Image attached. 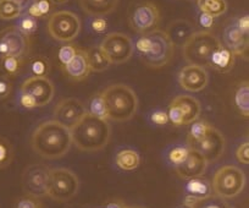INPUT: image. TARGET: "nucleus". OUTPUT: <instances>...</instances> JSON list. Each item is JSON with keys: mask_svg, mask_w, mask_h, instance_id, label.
I'll use <instances>...</instances> for the list:
<instances>
[{"mask_svg": "<svg viewBox=\"0 0 249 208\" xmlns=\"http://www.w3.org/2000/svg\"><path fill=\"white\" fill-rule=\"evenodd\" d=\"M31 145L33 151L42 158H62L72 145L71 131L55 120L44 121L33 131Z\"/></svg>", "mask_w": 249, "mask_h": 208, "instance_id": "f257e3e1", "label": "nucleus"}, {"mask_svg": "<svg viewBox=\"0 0 249 208\" xmlns=\"http://www.w3.org/2000/svg\"><path fill=\"white\" fill-rule=\"evenodd\" d=\"M126 208H145L143 206H126Z\"/></svg>", "mask_w": 249, "mask_h": 208, "instance_id": "5fc2aeb1", "label": "nucleus"}, {"mask_svg": "<svg viewBox=\"0 0 249 208\" xmlns=\"http://www.w3.org/2000/svg\"><path fill=\"white\" fill-rule=\"evenodd\" d=\"M234 104H236L237 109L239 113L248 118L249 115V82L247 80L241 81L238 85L236 86V91H234Z\"/></svg>", "mask_w": 249, "mask_h": 208, "instance_id": "393cba45", "label": "nucleus"}, {"mask_svg": "<svg viewBox=\"0 0 249 208\" xmlns=\"http://www.w3.org/2000/svg\"><path fill=\"white\" fill-rule=\"evenodd\" d=\"M72 143L83 152H97L109 143L111 129L107 119L98 118L86 112L71 129Z\"/></svg>", "mask_w": 249, "mask_h": 208, "instance_id": "f03ea898", "label": "nucleus"}, {"mask_svg": "<svg viewBox=\"0 0 249 208\" xmlns=\"http://www.w3.org/2000/svg\"><path fill=\"white\" fill-rule=\"evenodd\" d=\"M100 93L107 112V119L122 123L135 116L138 109V98L132 88L124 83H115Z\"/></svg>", "mask_w": 249, "mask_h": 208, "instance_id": "7ed1b4c3", "label": "nucleus"}, {"mask_svg": "<svg viewBox=\"0 0 249 208\" xmlns=\"http://www.w3.org/2000/svg\"><path fill=\"white\" fill-rule=\"evenodd\" d=\"M207 167L208 162L205 161L204 157L197 151L190 148L186 161L179 166L175 167V171L183 180H191V179L200 178L204 175Z\"/></svg>", "mask_w": 249, "mask_h": 208, "instance_id": "f3484780", "label": "nucleus"}, {"mask_svg": "<svg viewBox=\"0 0 249 208\" xmlns=\"http://www.w3.org/2000/svg\"><path fill=\"white\" fill-rule=\"evenodd\" d=\"M197 5L200 13L207 14L213 19L219 18L227 11L226 0H197Z\"/></svg>", "mask_w": 249, "mask_h": 208, "instance_id": "a878e982", "label": "nucleus"}, {"mask_svg": "<svg viewBox=\"0 0 249 208\" xmlns=\"http://www.w3.org/2000/svg\"><path fill=\"white\" fill-rule=\"evenodd\" d=\"M86 54H87L90 73L92 71L93 73H103L107 69H109L110 63L107 60V58L102 53V50L99 49V47L89 48L88 50H86Z\"/></svg>", "mask_w": 249, "mask_h": 208, "instance_id": "bb28decb", "label": "nucleus"}, {"mask_svg": "<svg viewBox=\"0 0 249 208\" xmlns=\"http://www.w3.org/2000/svg\"><path fill=\"white\" fill-rule=\"evenodd\" d=\"M20 92L31 95L37 103L38 108H40L52 102L54 98L55 88L52 81L47 76L44 77L31 76L23 81L20 87Z\"/></svg>", "mask_w": 249, "mask_h": 208, "instance_id": "4468645a", "label": "nucleus"}, {"mask_svg": "<svg viewBox=\"0 0 249 208\" xmlns=\"http://www.w3.org/2000/svg\"><path fill=\"white\" fill-rule=\"evenodd\" d=\"M160 11L152 1H143L135 6L130 16V25L138 33L150 32L159 25Z\"/></svg>", "mask_w": 249, "mask_h": 208, "instance_id": "ddd939ff", "label": "nucleus"}, {"mask_svg": "<svg viewBox=\"0 0 249 208\" xmlns=\"http://www.w3.org/2000/svg\"><path fill=\"white\" fill-rule=\"evenodd\" d=\"M18 103H20V106L23 107L25 109H35L38 108L37 103L35 102L31 95H25V93L20 92V97H18Z\"/></svg>", "mask_w": 249, "mask_h": 208, "instance_id": "de8ad7c7", "label": "nucleus"}, {"mask_svg": "<svg viewBox=\"0 0 249 208\" xmlns=\"http://www.w3.org/2000/svg\"><path fill=\"white\" fill-rule=\"evenodd\" d=\"M224 43L234 57H246L248 52V33L237 27L236 22L226 26L224 31Z\"/></svg>", "mask_w": 249, "mask_h": 208, "instance_id": "a211bd4d", "label": "nucleus"}, {"mask_svg": "<svg viewBox=\"0 0 249 208\" xmlns=\"http://www.w3.org/2000/svg\"><path fill=\"white\" fill-rule=\"evenodd\" d=\"M210 124H208L207 121H195L192 123V126H191L190 133H188V137H187V141H199L202 140L205 136V133L208 132L210 128Z\"/></svg>", "mask_w": 249, "mask_h": 208, "instance_id": "e433bc0d", "label": "nucleus"}, {"mask_svg": "<svg viewBox=\"0 0 249 208\" xmlns=\"http://www.w3.org/2000/svg\"><path fill=\"white\" fill-rule=\"evenodd\" d=\"M170 39L175 45L183 44L191 36L193 35V26L190 21L187 20H175L169 25L167 30L165 31Z\"/></svg>", "mask_w": 249, "mask_h": 208, "instance_id": "4be33fe9", "label": "nucleus"}, {"mask_svg": "<svg viewBox=\"0 0 249 208\" xmlns=\"http://www.w3.org/2000/svg\"><path fill=\"white\" fill-rule=\"evenodd\" d=\"M86 112H87V108L80 99L66 98V99L60 100L55 107L54 120L71 130L85 115Z\"/></svg>", "mask_w": 249, "mask_h": 208, "instance_id": "2eb2a0df", "label": "nucleus"}, {"mask_svg": "<svg viewBox=\"0 0 249 208\" xmlns=\"http://www.w3.org/2000/svg\"><path fill=\"white\" fill-rule=\"evenodd\" d=\"M187 145H188L187 146L188 148L200 153L209 164L216 162L224 154L226 141H225L224 135L212 125L202 140L187 141Z\"/></svg>", "mask_w": 249, "mask_h": 208, "instance_id": "9d476101", "label": "nucleus"}, {"mask_svg": "<svg viewBox=\"0 0 249 208\" xmlns=\"http://www.w3.org/2000/svg\"><path fill=\"white\" fill-rule=\"evenodd\" d=\"M90 30L95 33H103L107 30V21L102 16H94L90 21Z\"/></svg>", "mask_w": 249, "mask_h": 208, "instance_id": "a18cd8bd", "label": "nucleus"}, {"mask_svg": "<svg viewBox=\"0 0 249 208\" xmlns=\"http://www.w3.org/2000/svg\"><path fill=\"white\" fill-rule=\"evenodd\" d=\"M30 37L22 35L15 26L0 32V58L16 57L25 58L30 52Z\"/></svg>", "mask_w": 249, "mask_h": 208, "instance_id": "9b49d317", "label": "nucleus"}, {"mask_svg": "<svg viewBox=\"0 0 249 208\" xmlns=\"http://www.w3.org/2000/svg\"><path fill=\"white\" fill-rule=\"evenodd\" d=\"M15 208H42V203L38 198L26 196V197L20 198L18 201Z\"/></svg>", "mask_w": 249, "mask_h": 208, "instance_id": "79ce46f5", "label": "nucleus"}, {"mask_svg": "<svg viewBox=\"0 0 249 208\" xmlns=\"http://www.w3.org/2000/svg\"><path fill=\"white\" fill-rule=\"evenodd\" d=\"M49 170L44 164H31L22 174V189L27 196L35 198L48 195V176Z\"/></svg>", "mask_w": 249, "mask_h": 208, "instance_id": "f8f14e48", "label": "nucleus"}, {"mask_svg": "<svg viewBox=\"0 0 249 208\" xmlns=\"http://www.w3.org/2000/svg\"><path fill=\"white\" fill-rule=\"evenodd\" d=\"M246 186V175L236 166H224L217 169L213 178L212 190L215 195L224 198H233L243 191Z\"/></svg>", "mask_w": 249, "mask_h": 208, "instance_id": "423d86ee", "label": "nucleus"}, {"mask_svg": "<svg viewBox=\"0 0 249 208\" xmlns=\"http://www.w3.org/2000/svg\"><path fill=\"white\" fill-rule=\"evenodd\" d=\"M30 68L33 76H38V77H44V76L48 75V73L50 70L49 61L47 59L42 58V57H38V58L33 59Z\"/></svg>", "mask_w": 249, "mask_h": 208, "instance_id": "4c0bfd02", "label": "nucleus"}, {"mask_svg": "<svg viewBox=\"0 0 249 208\" xmlns=\"http://www.w3.org/2000/svg\"><path fill=\"white\" fill-rule=\"evenodd\" d=\"M150 45H152V42H150L149 36H148V33H144V35H142L136 40V44L133 47H135V49L137 50V53L142 58L145 54H148V52L150 50Z\"/></svg>", "mask_w": 249, "mask_h": 208, "instance_id": "58836bf2", "label": "nucleus"}, {"mask_svg": "<svg viewBox=\"0 0 249 208\" xmlns=\"http://www.w3.org/2000/svg\"><path fill=\"white\" fill-rule=\"evenodd\" d=\"M234 65V56L226 49L225 47L219 48L212 56L209 61V68L214 69L215 71L226 74L233 69Z\"/></svg>", "mask_w": 249, "mask_h": 208, "instance_id": "5701e85b", "label": "nucleus"}, {"mask_svg": "<svg viewBox=\"0 0 249 208\" xmlns=\"http://www.w3.org/2000/svg\"><path fill=\"white\" fill-rule=\"evenodd\" d=\"M188 152H190V148L187 147V146H175V147H172L167 152V161L174 167L179 166V164H182L186 161Z\"/></svg>", "mask_w": 249, "mask_h": 208, "instance_id": "473e14b6", "label": "nucleus"}, {"mask_svg": "<svg viewBox=\"0 0 249 208\" xmlns=\"http://www.w3.org/2000/svg\"><path fill=\"white\" fill-rule=\"evenodd\" d=\"M15 27L18 28V30L22 33V35L30 37L31 35H33V33L37 31L38 22L36 19L32 18V16L25 14V15H21L20 18H18V25H16Z\"/></svg>", "mask_w": 249, "mask_h": 208, "instance_id": "2f4dec72", "label": "nucleus"}, {"mask_svg": "<svg viewBox=\"0 0 249 208\" xmlns=\"http://www.w3.org/2000/svg\"><path fill=\"white\" fill-rule=\"evenodd\" d=\"M177 81H178L179 87L183 88L184 91L199 92L207 87L208 82H209V75L202 66L188 64L179 70Z\"/></svg>", "mask_w": 249, "mask_h": 208, "instance_id": "dca6fc26", "label": "nucleus"}, {"mask_svg": "<svg viewBox=\"0 0 249 208\" xmlns=\"http://www.w3.org/2000/svg\"><path fill=\"white\" fill-rule=\"evenodd\" d=\"M236 158L237 161L239 162L241 164H247L249 163V142L248 141H244L243 143L238 146L236 151Z\"/></svg>", "mask_w": 249, "mask_h": 208, "instance_id": "ea45409f", "label": "nucleus"}, {"mask_svg": "<svg viewBox=\"0 0 249 208\" xmlns=\"http://www.w3.org/2000/svg\"><path fill=\"white\" fill-rule=\"evenodd\" d=\"M105 208H126V205H124L122 201L115 200V201H111V202L107 203V205L105 206Z\"/></svg>", "mask_w": 249, "mask_h": 208, "instance_id": "3c124183", "label": "nucleus"}, {"mask_svg": "<svg viewBox=\"0 0 249 208\" xmlns=\"http://www.w3.org/2000/svg\"><path fill=\"white\" fill-rule=\"evenodd\" d=\"M54 5H61V4H65L68 0H52Z\"/></svg>", "mask_w": 249, "mask_h": 208, "instance_id": "864d4df0", "label": "nucleus"}, {"mask_svg": "<svg viewBox=\"0 0 249 208\" xmlns=\"http://www.w3.org/2000/svg\"><path fill=\"white\" fill-rule=\"evenodd\" d=\"M48 33L57 42H72L81 31L80 18L69 10L55 11L48 19Z\"/></svg>", "mask_w": 249, "mask_h": 208, "instance_id": "0eeeda50", "label": "nucleus"}, {"mask_svg": "<svg viewBox=\"0 0 249 208\" xmlns=\"http://www.w3.org/2000/svg\"><path fill=\"white\" fill-rule=\"evenodd\" d=\"M13 85L9 77L6 76H0V99H6L10 97Z\"/></svg>", "mask_w": 249, "mask_h": 208, "instance_id": "c03bdc74", "label": "nucleus"}, {"mask_svg": "<svg viewBox=\"0 0 249 208\" xmlns=\"http://www.w3.org/2000/svg\"><path fill=\"white\" fill-rule=\"evenodd\" d=\"M150 38V50L142 57L143 63L152 69H160L171 61L175 53V44L164 30H155L148 32Z\"/></svg>", "mask_w": 249, "mask_h": 208, "instance_id": "6e6552de", "label": "nucleus"}, {"mask_svg": "<svg viewBox=\"0 0 249 208\" xmlns=\"http://www.w3.org/2000/svg\"><path fill=\"white\" fill-rule=\"evenodd\" d=\"M65 75L72 81H82L87 78L90 74L89 64H88L86 50L78 49L75 58L62 68Z\"/></svg>", "mask_w": 249, "mask_h": 208, "instance_id": "aec40b11", "label": "nucleus"}, {"mask_svg": "<svg viewBox=\"0 0 249 208\" xmlns=\"http://www.w3.org/2000/svg\"><path fill=\"white\" fill-rule=\"evenodd\" d=\"M171 106H175L181 112L183 118V125H190L198 120L202 113V107L197 98L188 95H177L172 99Z\"/></svg>", "mask_w": 249, "mask_h": 208, "instance_id": "6ab92c4d", "label": "nucleus"}, {"mask_svg": "<svg viewBox=\"0 0 249 208\" xmlns=\"http://www.w3.org/2000/svg\"><path fill=\"white\" fill-rule=\"evenodd\" d=\"M119 0H80V5L90 16H105L116 9Z\"/></svg>", "mask_w": 249, "mask_h": 208, "instance_id": "412c9836", "label": "nucleus"}, {"mask_svg": "<svg viewBox=\"0 0 249 208\" xmlns=\"http://www.w3.org/2000/svg\"><path fill=\"white\" fill-rule=\"evenodd\" d=\"M89 109H88V113L93 114V115L98 116V118L107 119V112L105 108L104 100H103L102 93H97L95 95H93L89 100V104H88Z\"/></svg>", "mask_w": 249, "mask_h": 208, "instance_id": "7c9ffc66", "label": "nucleus"}, {"mask_svg": "<svg viewBox=\"0 0 249 208\" xmlns=\"http://www.w3.org/2000/svg\"><path fill=\"white\" fill-rule=\"evenodd\" d=\"M167 118H169V120L171 121L175 126L183 125V118H182L181 112L178 111V108H176L175 106H171V104H170L169 113H167Z\"/></svg>", "mask_w": 249, "mask_h": 208, "instance_id": "49530a36", "label": "nucleus"}, {"mask_svg": "<svg viewBox=\"0 0 249 208\" xmlns=\"http://www.w3.org/2000/svg\"><path fill=\"white\" fill-rule=\"evenodd\" d=\"M99 49L109 61L110 65L124 64L133 56V42L127 35L121 32H111L104 37L99 45Z\"/></svg>", "mask_w": 249, "mask_h": 208, "instance_id": "1a4fd4ad", "label": "nucleus"}, {"mask_svg": "<svg viewBox=\"0 0 249 208\" xmlns=\"http://www.w3.org/2000/svg\"><path fill=\"white\" fill-rule=\"evenodd\" d=\"M14 158V151L5 138H0V169L10 166Z\"/></svg>", "mask_w": 249, "mask_h": 208, "instance_id": "c9c22d12", "label": "nucleus"}, {"mask_svg": "<svg viewBox=\"0 0 249 208\" xmlns=\"http://www.w3.org/2000/svg\"><path fill=\"white\" fill-rule=\"evenodd\" d=\"M179 208H191V207H187V206H182V207H179Z\"/></svg>", "mask_w": 249, "mask_h": 208, "instance_id": "6e6d98bb", "label": "nucleus"}, {"mask_svg": "<svg viewBox=\"0 0 249 208\" xmlns=\"http://www.w3.org/2000/svg\"><path fill=\"white\" fill-rule=\"evenodd\" d=\"M236 25L242 32L244 33H248L249 31V16L248 15H244L242 18H239L238 20L236 21Z\"/></svg>", "mask_w": 249, "mask_h": 208, "instance_id": "8fccbe9b", "label": "nucleus"}, {"mask_svg": "<svg viewBox=\"0 0 249 208\" xmlns=\"http://www.w3.org/2000/svg\"><path fill=\"white\" fill-rule=\"evenodd\" d=\"M150 121L152 124L158 126H162V125H166L169 123V118H167V113L164 111H160V109H157V111L152 112L149 116Z\"/></svg>", "mask_w": 249, "mask_h": 208, "instance_id": "37998d69", "label": "nucleus"}, {"mask_svg": "<svg viewBox=\"0 0 249 208\" xmlns=\"http://www.w3.org/2000/svg\"><path fill=\"white\" fill-rule=\"evenodd\" d=\"M221 47V42L214 33L205 30L198 31L193 32V35L182 44V56L191 65H198L205 69L209 68L213 54Z\"/></svg>", "mask_w": 249, "mask_h": 208, "instance_id": "20e7f679", "label": "nucleus"}, {"mask_svg": "<svg viewBox=\"0 0 249 208\" xmlns=\"http://www.w3.org/2000/svg\"><path fill=\"white\" fill-rule=\"evenodd\" d=\"M191 208H232L227 201L224 198L219 197L216 195H210L208 197L200 198L197 201L196 205H193Z\"/></svg>", "mask_w": 249, "mask_h": 208, "instance_id": "c756f323", "label": "nucleus"}, {"mask_svg": "<svg viewBox=\"0 0 249 208\" xmlns=\"http://www.w3.org/2000/svg\"><path fill=\"white\" fill-rule=\"evenodd\" d=\"M77 50L78 48L76 47L75 44H71V43H66V44H64L60 48L59 53H57V59H59L61 68L68 65V64L75 58Z\"/></svg>", "mask_w": 249, "mask_h": 208, "instance_id": "f704fd0d", "label": "nucleus"}, {"mask_svg": "<svg viewBox=\"0 0 249 208\" xmlns=\"http://www.w3.org/2000/svg\"><path fill=\"white\" fill-rule=\"evenodd\" d=\"M33 1H35L38 11H39L40 18L49 16L53 9H54V4H53L52 0H33Z\"/></svg>", "mask_w": 249, "mask_h": 208, "instance_id": "a19ab883", "label": "nucleus"}, {"mask_svg": "<svg viewBox=\"0 0 249 208\" xmlns=\"http://www.w3.org/2000/svg\"><path fill=\"white\" fill-rule=\"evenodd\" d=\"M198 21H199V25L203 28H205V31H209V28H212L214 25V19L203 13H200V15L198 16Z\"/></svg>", "mask_w": 249, "mask_h": 208, "instance_id": "09e8293b", "label": "nucleus"}, {"mask_svg": "<svg viewBox=\"0 0 249 208\" xmlns=\"http://www.w3.org/2000/svg\"><path fill=\"white\" fill-rule=\"evenodd\" d=\"M21 15H22V9L14 0H0V19L1 20H15Z\"/></svg>", "mask_w": 249, "mask_h": 208, "instance_id": "c85d7f7f", "label": "nucleus"}, {"mask_svg": "<svg viewBox=\"0 0 249 208\" xmlns=\"http://www.w3.org/2000/svg\"><path fill=\"white\" fill-rule=\"evenodd\" d=\"M1 66L8 76H16L23 66V59L16 57H5L1 58Z\"/></svg>", "mask_w": 249, "mask_h": 208, "instance_id": "72a5a7b5", "label": "nucleus"}, {"mask_svg": "<svg viewBox=\"0 0 249 208\" xmlns=\"http://www.w3.org/2000/svg\"><path fill=\"white\" fill-rule=\"evenodd\" d=\"M115 164L124 171H132L137 169L141 164V157L135 150L124 148L117 152L115 157Z\"/></svg>", "mask_w": 249, "mask_h": 208, "instance_id": "b1692460", "label": "nucleus"}, {"mask_svg": "<svg viewBox=\"0 0 249 208\" xmlns=\"http://www.w3.org/2000/svg\"><path fill=\"white\" fill-rule=\"evenodd\" d=\"M80 189V180L72 170L53 168L48 176V195L57 202H66L75 197Z\"/></svg>", "mask_w": 249, "mask_h": 208, "instance_id": "39448f33", "label": "nucleus"}, {"mask_svg": "<svg viewBox=\"0 0 249 208\" xmlns=\"http://www.w3.org/2000/svg\"><path fill=\"white\" fill-rule=\"evenodd\" d=\"M187 195H192L197 198H204L212 195V185L208 180L200 178H195L188 180L186 185Z\"/></svg>", "mask_w": 249, "mask_h": 208, "instance_id": "cd10ccee", "label": "nucleus"}, {"mask_svg": "<svg viewBox=\"0 0 249 208\" xmlns=\"http://www.w3.org/2000/svg\"><path fill=\"white\" fill-rule=\"evenodd\" d=\"M14 1L22 9V11L25 10V9H27V6L31 4V0H14Z\"/></svg>", "mask_w": 249, "mask_h": 208, "instance_id": "603ef678", "label": "nucleus"}]
</instances>
